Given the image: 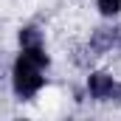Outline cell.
Segmentation results:
<instances>
[{
	"instance_id": "1",
	"label": "cell",
	"mask_w": 121,
	"mask_h": 121,
	"mask_svg": "<svg viewBox=\"0 0 121 121\" xmlns=\"http://www.w3.org/2000/svg\"><path fill=\"white\" fill-rule=\"evenodd\" d=\"M39 87H42V68L23 54L17 59V65H14V90H17V96L28 99Z\"/></svg>"
},
{
	"instance_id": "2",
	"label": "cell",
	"mask_w": 121,
	"mask_h": 121,
	"mask_svg": "<svg viewBox=\"0 0 121 121\" xmlns=\"http://www.w3.org/2000/svg\"><path fill=\"white\" fill-rule=\"evenodd\" d=\"M87 90H90L93 99L107 101V99H113V96H121V85H116V79H113L110 73H90Z\"/></svg>"
},
{
	"instance_id": "3",
	"label": "cell",
	"mask_w": 121,
	"mask_h": 121,
	"mask_svg": "<svg viewBox=\"0 0 121 121\" xmlns=\"http://www.w3.org/2000/svg\"><path fill=\"white\" fill-rule=\"evenodd\" d=\"M20 45L23 48H39L42 45V34L37 28H23L20 31Z\"/></svg>"
},
{
	"instance_id": "4",
	"label": "cell",
	"mask_w": 121,
	"mask_h": 121,
	"mask_svg": "<svg viewBox=\"0 0 121 121\" xmlns=\"http://www.w3.org/2000/svg\"><path fill=\"white\" fill-rule=\"evenodd\" d=\"M101 14H118L121 11V0H96Z\"/></svg>"
},
{
	"instance_id": "5",
	"label": "cell",
	"mask_w": 121,
	"mask_h": 121,
	"mask_svg": "<svg viewBox=\"0 0 121 121\" xmlns=\"http://www.w3.org/2000/svg\"><path fill=\"white\" fill-rule=\"evenodd\" d=\"M118 45H121V28H118Z\"/></svg>"
}]
</instances>
